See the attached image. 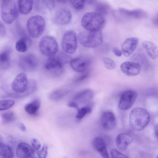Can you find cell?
Returning a JSON list of instances; mask_svg holds the SVG:
<instances>
[{"label": "cell", "instance_id": "obj_42", "mask_svg": "<svg viewBox=\"0 0 158 158\" xmlns=\"http://www.w3.org/2000/svg\"><path fill=\"white\" fill-rule=\"evenodd\" d=\"M67 106L69 107L74 108L77 110L79 108V106L77 103L72 100L68 102Z\"/></svg>", "mask_w": 158, "mask_h": 158}, {"label": "cell", "instance_id": "obj_19", "mask_svg": "<svg viewBox=\"0 0 158 158\" xmlns=\"http://www.w3.org/2000/svg\"><path fill=\"white\" fill-rule=\"evenodd\" d=\"M36 81L33 80L28 81V86L26 91L23 93H10L6 95L4 97H11L14 98H22L27 97L35 92L37 89Z\"/></svg>", "mask_w": 158, "mask_h": 158}, {"label": "cell", "instance_id": "obj_49", "mask_svg": "<svg viewBox=\"0 0 158 158\" xmlns=\"http://www.w3.org/2000/svg\"><path fill=\"white\" fill-rule=\"evenodd\" d=\"M62 158H68V157H67L66 156H64V157H63Z\"/></svg>", "mask_w": 158, "mask_h": 158}, {"label": "cell", "instance_id": "obj_38", "mask_svg": "<svg viewBox=\"0 0 158 158\" xmlns=\"http://www.w3.org/2000/svg\"><path fill=\"white\" fill-rule=\"evenodd\" d=\"M110 155L112 158H129L115 149H113L111 150Z\"/></svg>", "mask_w": 158, "mask_h": 158}, {"label": "cell", "instance_id": "obj_33", "mask_svg": "<svg viewBox=\"0 0 158 158\" xmlns=\"http://www.w3.org/2000/svg\"><path fill=\"white\" fill-rule=\"evenodd\" d=\"M56 57L63 65L70 63L72 59L70 56L63 52L60 53Z\"/></svg>", "mask_w": 158, "mask_h": 158}, {"label": "cell", "instance_id": "obj_18", "mask_svg": "<svg viewBox=\"0 0 158 158\" xmlns=\"http://www.w3.org/2000/svg\"><path fill=\"white\" fill-rule=\"evenodd\" d=\"M139 42L138 39L132 37L127 39L122 45V52L126 57L131 55L136 48Z\"/></svg>", "mask_w": 158, "mask_h": 158}, {"label": "cell", "instance_id": "obj_46", "mask_svg": "<svg viewBox=\"0 0 158 158\" xmlns=\"http://www.w3.org/2000/svg\"><path fill=\"white\" fill-rule=\"evenodd\" d=\"M155 133L156 136L158 138V125L156 126L155 127Z\"/></svg>", "mask_w": 158, "mask_h": 158}, {"label": "cell", "instance_id": "obj_36", "mask_svg": "<svg viewBox=\"0 0 158 158\" xmlns=\"http://www.w3.org/2000/svg\"><path fill=\"white\" fill-rule=\"evenodd\" d=\"M85 1V0H71L70 2L73 7L77 10H80L84 8Z\"/></svg>", "mask_w": 158, "mask_h": 158}, {"label": "cell", "instance_id": "obj_8", "mask_svg": "<svg viewBox=\"0 0 158 158\" xmlns=\"http://www.w3.org/2000/svg\"><path fill=\"white\" fill-rule=\"evenodd\" d=\"M137 97V93L132 90L124 91L120 96L118 107L121 110H125L130 109L134 104Z\"/></svg>", "mask_w": 158, "mask_h": 158}, {"label": "cell", "instance_id": "obj_28", "mask_svg": "<svg viewBox=\"0 0 158 158\" xmlns=\"http://www.w3.org/2000/svg\"><path fill=\"white\" fill-rule=\"evenodd\" d=\"M72 90L69 87H64L60 88L55 90L51 93L50 95V98L52 100H58Z\"/></svg>", "mask_w": 158, "mask_h": 158}, {"label": "cell", "instance_id": "obj_37", "mask_svg": "<svg viewBox=\"0 0 158 158\" xmlns=\"http://www.w3.org/2000/svg\"><path fill=\"white\" fill-rule=\"evenodd\" d=\"M48 153V147L44 145L41 149L37 152V155L39 158H46Z\"/></svg>", "mask_w": 158, "mask_h": 158}, {"label": "cell", "instance_id": "obj_23", "mask_svg": "<svg viewBox=\"0 0 158 158\" xmlns=\"http://www.w3.org/2000/svg\"><path fill=\"white\" fill-rule=\"evenodd\" d=\"M142 46L150 57L154 59L158 58V47L154 43L145 41L143 42Z\"/></svg>", "mask_w": 158, "mask_h": 158}, {"label": "cell", "instance_id": "obj_26", "mask_svg": "<svg viewBox=\"0 0 158 158\" xmlns=\"http://www.w3.org/2000/svg\"><path fill=\"white\" fill-rule=\"evenodd\" d=\"M33 1L30 0H19L18 4L19 12L22 14L26 15L29 13L32 8Z\"/></svg>", "mask_w": 158, "mask_h": 158}, {"label": "cell", "instance_id": "obj_27", "mask_svg": "<svg viewBox=\"0 0 158 158\" xmlns=\"http://www.w3.org/2000/svg\"><path fill=\"white\" fill-rule=\"evenodd\" d=\"M41 104V101L39 98L35 99L25 105V110L30 114H34L39 109Z\"/></svg>", "mask_w": 158, "mask_h": 158}, {"label": "cell", "instance_id": "obj_48", "mask_svg": "<svg viewBox=\"0 0 158 158\" xmlns=\"http://www.w3.org/2000/svg\"><path fill=\"white\" fill-rule=\"evenodd\" d=\"M156 22L157 23H158V16L157 17L156 19Z\"/></svg>", "mask_w": 158, "mask_h": 158}, {"label": "cell", "instance_id": "obj_2", "mask_svg": "<svg viewBox=\"0 0 158 158\" xmlns=\"http://www.w3.org/2000/svg\"><path fill=\"white\" fill-rule=\"evenodd\" d=\"M105 20L103 16L96 12L85 13L81 20L82 26L87 31H100L104 27Z\"/></svg>", "mask_w": 158, "mask_h": 158}, {"label": "cell", "instance_id": "obj_32", "mask_svg": "<svg viewBox=\"0 0 158 158\" xmlns=\"http://www.w3.org/2000/svg\"><path fill=\"white\" fill-rule=\"evenodd\" d=\"M1 118L2 122L5 123H9L14 121L16 118L15 113L12 111H7L2 114Z\"/></svg>", "mask_w": 158, "mask_h": 158}, {"label": "cell", "instance_id": "obj_17", "mask_svg": "<svg viewBox=\"0 0 158 158\" xmlns=\"http://www.w3.org/2000/svg\"><path fill=\"white\" fill-rule=\"evenodd\" d=\"M92 91L89 89H85L75 94L73 97V101L79 104L87 105L90 102L93 97Z\"/></svg>", "mask_w": 158, "mask_h": 158}, {"label": "cell", "instance_id": "obj_10", "mask_svg": "<svg viewBox=\"0 0 158 158\" xmlns=\"http://www.w3.org/2000/svg\"><path fill=\"white\" fill-rule=\"evenodd\" d=\"M28 83L26 75L24 73H20L15 78L11 84V88L15 93H23L26 90Z\"/></svg>", "mask_w": 158, "mask_h": 158}, {"label": "cell", "instance_id": "obj_5", "mask_svg": "<svg viewBox=\"0 0 158 158\" xmlns=\"http://www.w3.org/2000/svg\"><path fill=\"white\" fill-rule=\"evenodd\" d=\"M1 10L2 19L6 23H11L18 16V9L15 2L13 0L2 1Z\"/></svg>", "mask_w": 158, "mask_h": 158}, {"label": "cell", "instance_id": "obj_1", "mask_svg": "<svg viewBox=\"0 0 158 158\" xmlns=\"http://www.w3.org/2000/svg\"><path fill=\"white\" fill-rule=\"evenodd\" d=\"M150 115L148 112L142 108H135L131 111L129 123L131 128L139 131L144 129L149 123Z\"/></svg>", "mask_w": 158, "mask_h": 158}, {"label": "cell", "instance_id": "obj_6", "mask_svg": "<svg viewBox=\"0 0 158 158\" xmlns=\"http://www.w3.org/2000/svg\"><path fill=\"white\" fill-rule=\"evenodd\" d=\"M41 52L44 55L50 57H53L58 51V45L52 36L45 35L41 39L39 45Z\"/></svg>", "mask_w": 158, "mask_h": 158}, {"label": "cell", "instance_id": "obj_12", "mask_svg": "<svg viewBox=\"0 0 158 158\" xmlns=\"http://www.w3.org/2000/svg\"><path fill=\"white\" fill-rule=\"evenodd\" d=\"M101 122L104 129L109 131L113 130L116 125V120L114 114L110 111L104 112L101 117Z\"/></svg>", "mask_w": 158, "mask_h": 158}, {"label": "cell", "instance_id": "obj_41", "mask_svg": "<svg viewBox=\"0 0 158 158\" xmlns=\"http://www.w3.org/2000/svg\"><path fill=\"white\" fill-rule=\"evenodd\" d=\"M89 75V73H85L76 79L75 81L76 82L82 81L87 78Z\"/></svg>", "mask_w": 158, "mask_h": 158}, {"label": "cell", "instance_id": "obj_43", "mask_svg": "<svg viewBox=\"0 0 158 158\" xmlns=\"http://www.w3.org/2000/svg\"><path fill=\"white\" fill-rule=\"evenodd\" d=\"M112 51L114 54L117 56L120 57L122 54V52L118 49L116 47L113 48Z\"/></svg>", "mask_w": 158, "mask_h": 158}, {"label": "cell", "instance_id": "obj_51", "mask_svg": "<svg viewBox=\"0 0 158 158\" xmlns=\"http://www.w3.org/2000/svg\"></svg>", "mask_w": 158, "mask_h": 158}, {"label": "cell", "instance_id": "obj_30", "mask_svg": "<svg viewBox=\"0 0 158 158\" xmlns=\"http://www.w3.org/2000/svg\"><path fill=\"white\" fill-rule=\"evenodd\" d=\"M0 158H14L12 149L8 145L2 142L0 143Z\"/></svg>", "mask_w": 158, "mask_h": 158}, {"label": "cell", "instance_id": "obj_3", "mask_svg": "<svg viewBox=\"0 0 158 158\" xmlns=\"http://www.w3.org/2000/svg\"><path fill=\"white\" fill-rule=\"evenodd\" d=\"M78 39L83 46L90 48H96L102 44L103 36L101 31H84L80 33Z\"/></svg>", "mask_w": 158, "mask_h": 158}, {"label": "cell", "instance_id": "obj_13", "mask_svg": "<svg viewBox=\"0 0 158 158\" xmlns=\"http://www.w3.org/2000/svg\"><path fill=\"white\" fill-rule=\"evenodd\" d=\"M122 72L126 75L133 76L138 74L141 70L140 65L138 63L134 62L126 61L120 65Z\"/></svg>", "mask_w": 158, "mask_h": 158}, {"label": "cell", "instance_id": "obj_7", "mask_svg": "<svg viewBox=\"0 0 158 158\" xmlns=\"http://www.w3.org/2000/svg\"><path fill=\"white\" fill-rule=\"evenodd\" d=\"M62 46L64 50L69 54L74 53L77 47V37L73 30L66 31L64 34L62 40Z\"/></svg>", "mask_w": 158, "mask_h": 158}, {"label": "cell", "instance_id": "obj_34", "mask_svg": "<svg viewBox=\"0 0 158 158\" xmlns=\"http://www.w3.org/2000/svg\"><path fill=\"white\" fill-rule=\"evenodd\" d=\"M15 104V101L12 100H0V110L9 109Z\"/></svg>", "mask_w": 158, "mask_h": 158}, {"label": "cell", "instance_id": "obj_11", "mask_svg": "<svg viewBox=\"0 0 158 158\" xmlns=\"http://www.w3.org/2000/svg\"><path fill=\"white\" fill-rule=\"evenodd\" d=\"M91 63L89 58L81 56L72 59L70 62L71 68L75 71L83 73L87 70Z\"/></svg>", "mask_w": 158, "mask_h": 158}, {"label": "cell", "instance_id": "obj_47", "mask_svg": "<svg viewBox=\"0 0 158 158\" xmlns=\"http://www.w3.org/2000/svg\"><path fill=\"white\" fill-rule=\"evenodd\" d=\"M58 1L59 2H61V3H65L67 1H66V0H60V1Z\"/></svg>", "mask_w": 158, "mask_h": 158}, {"label": "cell", "instance_id": "obj_14", "mask_svg": "<svg viewBox=\"0 0 158 158\" xmlns=\"http://www.w3.org/2000/svg\"><path fill=\"white\" fill-rule=\"evenodd\" d=\"M63 65L56 57H50L46 62L44 67L45 69L55 76H59L63 71Z\"/></svg>", "mask_w": 158, "mask_h": 158}, {"label": "cell", "instance_id": "obj_40", "mask_svg": "<svg viewBox=\"0 0 158 158\" xmlns=\"http://www.w3.org/2000/svg\"><path fill=\"white\" fill-rule=\"evenodd\" d=\"M44 4L46 7L49 10H51L54 8L55 3L54 1L52 0H44L43 1Z\"/></svg>", "mask_w": 158, "mask_h": 158}, {"label": "cell", "instance_id": "obj_25", "mask_svg": "<svg viewBox=\"0 0 158 158\" xmlns=\"http://www.w3.org/2000/svg\"><path fill=\"white\" fill-rule=\"evenodd\" d=\"M31 44V41L28 36H25L17 40L15 44L16 50L20 52H26Z\"/></svg>", "mask_w": 158, "mask_h": 158}, {"label": "cell", "instance_id": "obj_50", "mask_svg": "<svg viewBox=\"0 0 158 158\" xmlns=\"http://www.w3.org/2000/svg\"><path fill=\"white\" fill-rule=\"evenodd\" d=\"M157 158H158V156H157Z\"/></svg>", "mask_w": 158, "mask_h": 158}, {"label": "cell", "instance_id": "obj_20", "mask_svg": "<svg viewBox=\"0 0 158 158\" xmlns=\"http://www.w3.org/2000/svg\"><path fill=\"white\" fill-rule=\"evenodd\" d=\"M133 140L132 136L127 133H121L117 136L116 141L117 147L120 150L124 151Z\"/></svg>", "mask_w": 158, "mask_h": 158}, {"label": "cell", "instance_id": "obj_4", "mask_svg": "<svg viewBox=\"0 0 158 158\" xmlns=\"http://www.w3.org/2000/svg\"><path fill=\"white\" fill-rule=\"evenodd\" d=\"M45 26L44 19L39 15L31 17L28 19L27 23L29 34L35 38H38L41 35L45 30Z\"/></svg>", "mask_w": 158, "mask_h": 158}, {"label": "cell", "instance_id": "obj_24", "mask_svg": "<svg viewBox=\"0 0 158 158\" xmlns=\"http://www.w3.org/2000/svg\"><path fill=\"white\" fill-rule=\"evenodd\" d=\"M11 50L9 48H5L0 54V67L1 69H6L10 66Z\"/></svg>", "mask_w": 158, "mask_h": 158}, {"label": "cell", "instance_id": "obj_22", "mask_svg": "<svg viewBox=\"0 0 158 158\" xmlns=\"http://www.w3.org/2000/svg\"><path fill=\"white\" fill-rule=\"evenodd\" d=\"M93 145L95 149L103 158H110L104 140L100 137H95L93 140Z\"/></svg>", "mask_w": 158, "mask_h": 158}, {"label": "cell", "instance_id": "obj_31", "mask_svg": "<svg viewBox=\"0 0 158 158\" xmlns=\"http://www.w3.org/2000/svg\"><path fill=\"white\" fill-rule=\"evenodd\" d=\"M96 12L104 16L107 14L109 8L108 4L102 3H96L95 5Z\"/></svg>", "mask_w": 158, "mask_h": 158}, {"label": "cell", "instance_id": "obj_45", "mask_svg": "<svg viewBox=\"0 0 158 158\" xmlns=\"http://www.w3.org/2000/svg\"><path fill=\"white\" fill-rule=\"evenodd\" d=\"M5 34V30L3 25L0 23V34L3 35Z\"/></svg>", "mask_w": 158, "mask_h": 158}, {"label": "cell", "instance_id": "obj_15", "mask_svg": "<svg viewBox=\"0 0 158 158\" xmlns=\"http://www.w3.org/2000/svg\"><path fill=\"white\" fill-rule=\"evenodd\" d=\"M72 17L70 10L66 8H62L58 10L54 17V21L60 25H65L69 23Z\"/></svg>", "mask_w": 158, "mask_h": 158}, {"label": "cell", "instance_id": "obj_16", "mask_svg": "<svg viewBox=\"0 0 158 158\" xmlns=\"http://www.w3.org/2000/svg\"><path fill=\"white\" fill-rule=\"evenodd\" d=\"M35 152L28 144L21 142L17 147L16 155L18 158H34Z\"/></svg>", "mask_w": 158, "mask_h": 158}, {"label": "cell", "instance_id": "obj_9", "mask_svg": "<svg viewBox=\"0 0 158 158\" xmlns=\"http://www.w3.org/2000/svg\"><path fill=\"white\" fill-rule=\"evenodd\" d=\"M20 69L24 71L33 72L37 68L38 61L36 56L32 54H28L21 57L19 60Z\"/></svg>", "mask_w": 158, "mask_h": 158}, {"label": "cell", "instance_id": "obj_29", "mask_svg": "<svg viewBox=\"0 0 158 158\" xmlns=\"http://www.w3.org/2000/svg\"><path fill=\"white\" fill-rule=\"evenodd\" d=\"M94 106V103H90L77 109V113L75 116L76 118L80 120L86 115L91 113Z\"/></svg>", "mask_w": 158, "mask_h": 158}, {"label": "cell", "instance_id": "obj_35", "mask_svg": "<svg viewBox=\"0 0 158 158\" xmlns=\"http://www.w3.org/2000/svg\"><path fill=\"white\" fill-rule=\"evenodd\" d=\"M103 61L105 67L108 69L112 70L115 68L116 65L114 60L106 57L103 58Z\"/></svg>", "mask_w": 158, "mask_h": 158}, {"label": "cell", "instance_id": "obj_39", "mask_svg": "<svg viewBox=\"0 0 158 158\" xmlns=\"http://www.w3.org/2000/svg\"><path fill=\"white\" fill-rule=\"evenodd\" d=\"M31 143L32 148L35 151H38L40 149L41 144L38 139L33 138L31 139Z\"/></svg>", "mask_w": 158, "mask_h": 158}, {"label": "cell", "instance_id": "obj_44", "mask_svg": "<svg viewBox=\"0 0 158 158\" xmlns=\"http://www.w3.org/2000/svg\"><path fill=\"white\" fill-rule=\"evenodd\" d=\"M18 126L19 129L22 131L25 132L26 131L25 126L22 123H18Z\"/></svg>", "mask_w": 158, "mask_h": 158}, {"label": "cell", "instance_id": "obj_21", "mask_svg": "<svg viewBox=\"0 0 158 158\" xmlns=\"http://www.w3.org/2000/svg\"><path fill=\"white\" fill-rule=\"evenodd\" d=\"M120 13L126 17L135 19H143L148 16L147 12L143 10L136 9L129 10L120 8L119 9Z\"/></svg>", "mask_w": 158, "mask_h": 158}]
</instances>
